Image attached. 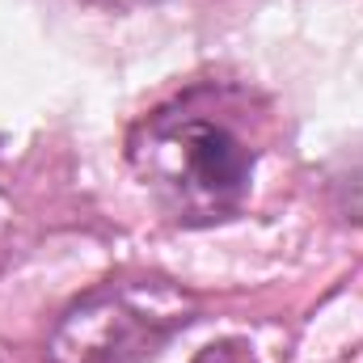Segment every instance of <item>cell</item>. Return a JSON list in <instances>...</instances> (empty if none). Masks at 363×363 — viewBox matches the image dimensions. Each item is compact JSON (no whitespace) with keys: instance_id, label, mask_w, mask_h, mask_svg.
Returning a JSON list of instances; mask_svg holds the SVG:
<instances>
[{"instance_id":"cell-1","label":"cell","mask_w":363,"mask_h":363,"mask_svg":"<svg viewBox=\"0 0 363 363\" xmlns=\"http://www.w3.org/2000/svg\"><path fill=\"white\" fill-rule=\"evenodd\" d=\"M186 321L190 300L165 283L101 287L55 325L47 363H144Z\"/></svg>"},{"instance_id":"cell-2","label":"cell","mask_w":363,"mask_h":363,"mask_svg":"<svg viewBox=\"0 0 363 363\" xmlns=\"http://www.w3.org/2000/svg\"><path fill=\"white\" fill-rule=\"evenodd\" d=\"M144 131L148 144H140L135 157L182 207L224 211L250 190L254 148L228 123L203 114H157Z\"/></svg>"},{"instance_id":"cell-3","label":"cell","mask_w":363,"mask_h":363,"mask_svg":"<svg viewBox=\"0 0 363 363\" xmlns=\"http://www.w3.org/2000/svg\"><path fill=\"white\" fill-rule=\"evenodd\" d=\"M338 211L351 224H363V169H355L351 178L338 186Z\"/></svg>"},{"instance_id":"cell-4","label":"cell","mask_w":363,"mask_h":363,"mask_svg":"<svg viewBox=\"0 0 363 363\" xmlns=\"http://www.w3.org/2000/svg\"><path fill=\"white\" fill-rule=\"evenodd\" d=\"M114 4H140V0H114Z\"/></svg>"}]
</instances>
